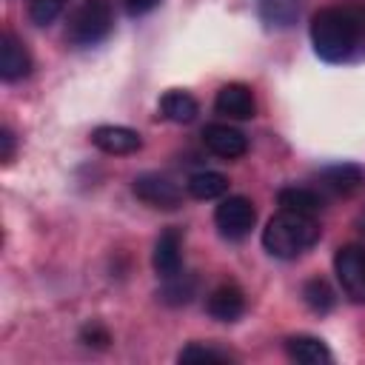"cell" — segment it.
Listing matches in <instances>:
<instances>
[{
  "label": "cell",
  "mask_w": 365,
  "mask_h": 365,
  "mask_svg": "<svg viewBox=\"0 0 365 365\" xmlns=\"http://www.w3.org/2000/svg\"><path fill=\"white\" fill-rule=\"evenodd\" d=\"M362 34V20L354 9L328 6L311 17V43L325 63H342L354 54Z\"/></svg>",
  "instance_id": "1"
},
{
  "label": "cell",
  "mask_w": 365,
  "mask_h": 365,
  "mask_svg": "<svg viewBox=\"0 0 365 365\" xmlns=\"http://www.w3.org/2000/svg\"><path fill=\"white\" fill-rule=\"evenodd\" d=\"M319 240V222L311 214L279 208L262 228V245L277 259H297Z\"/></svg>",
  "instance_id": "2"
},
{
  "label": "cell",
  "mask_w": 365,
  "mask_h": 365,
  "mask_svg": "<svg viewBox=\"0 0 365 365\" xmlns=\"http://www.w3.org/2000/svg\"><path fill=\"white\" fill-rule=\"evenodd\" d=\"M114 29V11L108 0H83L66 26V40L74 48H91L103 43Z\"/></svg>",
  "instance_id": "3"
},
{
  "label": "cell",
  "mask_w": 365,
  "mask_h": 365,
  "mask_svg": "<svg viewBox=\"0 0 365 365\" xmlns=\"http://www.w3.org/2000/svg\"><path fill=\"white\" fill-rule=\"evenodd\" d=\"M334 274L339 279L342 294L354 305H365V248L362 245H339L334 254Z\"/></svg>",
  "instance_id": "4"
},
{
  "label": "cell",
  "mask_w": 365,
  "mask_h": 365,
  "mask_svg": "<svg viewBox=\"0 0 365 365\" xmlns=\"http://www.w3.org/2000/svg\"><path fill=\"white\" fill-rule=\"evenodd\" d=\"M257 222V208L248 197H225L214 211V225L225 240H242Z\"/></svg>",
  "instance_id": "5"
},
{
  "label": "cell",
  "mask_w": 365,
  "mask_h": 365,
  "mask_svg": "<svg viewBox=\"0 0 365 365\" xmlns=\"http://www.w3.org/2000/svg\"><path fill=\"white\" fill-rule=\"evenodd\" d=\"M131 188H134L137 200H143L151 208L174 211V208L182 205V188L177 182H171L168 177H163V174H154V171L140 174V177H134Z\"/></svg>",
  "instance_id": "6"
},
{
  "label": "cell",
  "mask_w": 365,
  "mask_h": 365,
  "mask_svg": "<svg viewBox=\"0 0 365 365\" xmlns=\"http://www.w3.org/2000/svg\"><path fill=\"white\" fill-rule=\"evenodd\" d=\"M214 111L228 120H251L257 114L254 91L245 83H225L214 97Z\"/></svg>",
  "instance_id": "7"
},
{
  "label": "cell",
  "mask_w": 365,
  "mask_h": 365,
  "mask_svg": "<svg viewBox=\"0 0 365 365\" xmlns=\"http://www.w3.org/2000/svg\"><path fill=\"white\" fill-rule=\"evenodd\" d=\"M202 143L205 148L220 157V160H237L248 151V140L240 128L234 125H225V123H211L202 128Z\"/></svg>",
  "instance_id": "8"
},
{
  "label": "cell",
  "mask_w": 365,
  "mask_h": 365,
  "mask_svg": "<svg viewBox=\"0 0 365 365\" xmlns=\"http://www.w3.org/2000/svg\"><path fill=\"white\" fill-rule=\"evenodd\" d=\"M31 71V54L23 46V40H17L14 31H3L0 34V77L6 83L23 80Z\"/></svg>",
  "instance_id": "9"
},
{
  "label": "cell",
  "mask_w": 365,
  "mask_h": 365,
  "mask_svg": "<svg viewBox=\"0 0 365 365\" xmlns=\"http://www.w3.org/2000/svg\"><path fill=\"white\" fill-rule=\"evenodd\" d=\"M91 143H94V148H100L103 154L125 157V154L140 151L143 137H140L134 128H125V125H97V128L91 131Z\"/></svg>",
  "instance_id": "10"
},
{
  "label": "cell",
  "mask_w": 365,
  "mask_h": 365,
  "mask_svg": "<svg viewBox=\"0 0 365 365\" xmlns=\"http://www.w3.org/2000/svg\"><path fill=\"white\" fill-rule=\"evenodd\" d=\"M151 262H154V271L160 274V279H168V277L180 274V268H182V237H180L177 228H165L157 237Z\"/></svg>",
  "instance_id": "11"
},
{
  "label": "cell",
  "mask_w": 365,
  "mask_h": 365,
  "mask_svg": "<svg viewBox=\"0 0 365 365\" xmlns=\"http://www.w3.org/2000/svg\"><path fill=\"white\" fill-rule=\"evenodd\" d=\"M205 308H208V314H211L217 322H237V319L245 314V294H242V288L234 285V282L217 285V288L208 294Z\"/></svg>",
  "instance_id": "12"
},
{
  "label": "cell",
  "mask_w": 365,
  "mask_h": 365,
  "mask_svg": "<svg viewBox=\"0 0 365 365\" xmlns=\"http://www.w3.org/2000/svg\"><path fill=\"white\" fill-rule=\"evenodd\" d=\"M285 354L288 359L299 362V365H328L334 356L328 351V345L319 336L311 334H294L285 339Z\"/></svg>",
  "instance_id": "13"
},
{
  "label": "cell",
  "mask_w": 365,
  "mask_h": 365,
  "mask_svg": "<svg viewBox=\"0 0 365 365\" xmlns=\"http://www.w3.org/2000/svg\"><path fill=\"white\" fill-rule=\"evenodd\" d=\"M257 11H259V20L265 23V29L282 31L297 23V17L302 11V0H257Z\"/></svg>",
  "instance_id": "14"
},
{
  "label": "cell",
  "mask_w": 365,
  "mask_h": 365,
  "mask_svg": "<svg viewBox=\"0 0 365 365\" xmlns=\"http://www.w3.org/2000/svg\"><path fill=\"white\" fill-rule=\"evenodd\" d=\"M319 180L328 191L348 197L362 185V168L354 163H334V165H325L319 171Z\"/></svg>",
  "instance_id": "15"
},
{
  "label": "cell",
  "mask_w": 365,
  "mask_h": 365,
  "mask_svg": "<svg viewBox=\"0 0 365 365\" xmlns=\"http://www.w3.org/2000/svg\"><path fill=\"white\" fill-rule=\"evenodd\" d=\"M160 114L171 123H191L197 114H200V106L197 100L188 94V91H180V88H171L160 97Z\"/></svg>",
  "instance_id": "16"
},
{
  "label": "cell",
  "mask_w": 365,
  "mask_h": 365,
  "mask_svg": "<svg viewBox=\"0 0 365 365\" xmlns=\"http://www.w3.org/2000/svg\"><path fill=\"white\" fill-rule=\"evenodd\" d=\"M185 188L194 200H217L228 191V177L220 171H197L188 177Z\"/></svg>",
  "instance_id": "17"
},
{
  "label": "cell",
  "mask_w": 365,
  "mask_h": 365,
  "mask_svg": "<svg viewBox=\"0 0 365 365\" xmlns=\"http://www.w3.org/2000/svg\"><path fill=\"white\" fill-rule=\"evenodd\" d=\"M279 200V208H288V211H299V214H311L317 217V211L322 208V197L311 188H302V185H291V188H282L277 194Z\"/></svg>",
  "instance_id": "18"
},
{
  "label": "cell",
  "mask_w": 365,
  "mask_h": 365,
  "mask_svg": "<svg viewBox=\"0 0 365 365\" xmlns=\"http://www.w3.org/2000/svg\"><path fill=\"white\" fill-rule=\"evenodd\" d=\"M197 294V277L194 274H174L165 279V285L160 288V299L165 305H188Z\"/></svg>",
  "instance_id": "19"
},
{
  "label": "cell",
  "mask_w": 365,
  "mask_h": 365,
  "mask_svg": "<svg viewBox=\"0 0 365 365\" xmlns=\"http://www.w3.org/2000/svg\"><path fill=\"white\" fill-rule=\"evenodd\" d=\"M302 299H305V305H308L314 314H328V311L336 305V294H334V288L328 285V279H322V277H311V279L302 285Z\"/></svg>",
  "instance_id": "20"
},
{
  "label": "cell",
  "mask_w": 365,
  "mask_h": 365,
  "mask_svg": "<svg viewBox=\"0 0 365 365\" xmlns=\"http://www.w3.org/2000/svg\"><path fill=\"white\" fill-rule=\"evenodd\" d=\"M177 359L180 362H214L217 365V362H231V354L211 348V345H202V342H191L177 354Z\"/></svg>",
  "instance_id": "21"
},
{
  "label": "cell",
  "mask_w": 365,
  "mask_h": 365,
  "mask_svg": "<svg viewBox=\"0 0 365 365\" xmlns=\"http://www.w3.org/2000/svg\"><path fill=\"white\" fill-rule=\"evenodd\" d=\"M68 0H29V17L34 26H48L57 20Z\"/></svg>",
  "instance_id": "22"
},
{
  "label": "cell",
  "mask_w": 365,
  "mask_h": 365,
  "mask_svg": "<svg viewBox=\"0 0 365 365\" xmlns=\"http://www.w3.org/2000/svg\"><path fill=\"white\" fill-rule=\"evenodd\" d=\"M80 342H86L88 348L103 351V348H108L111 334H108L106 325H100V322H88V325H83V331H80Z\"/></svg>",
  "instance_id": "23"
},
{
  "label": "cell",
  "mask_w": 365,
  "mask_h": 365,
  "mask_svg": "<svg viewBox=\"0 0 365 365\" xmlns=\"http://www.w3.org/2000/svg\"><path fill=\"white\" fill-rule=\"evenodd\" d=\"M14 145H17V140H14L11 128L3 125V128H0V160H3V163H11V160H14Z\"/></svg>",
  "instance_id": "24"
},
{
  "label": "cell",
  "mask_w": 365,
  "mask_h": 365,
  "mask_svg": "<svg viewBox=\"0 0 365 365\" xmlns=\"http://www.w3.org/2000/svg\"><path fill=\"white\" fill-rule=\"evenodd\" d=\"M123 3H125V11L131 17H140V14H148L151 9H157L160 0H123Z\"/></svg>",
  "instance_id": "25"
}]
</instances>
